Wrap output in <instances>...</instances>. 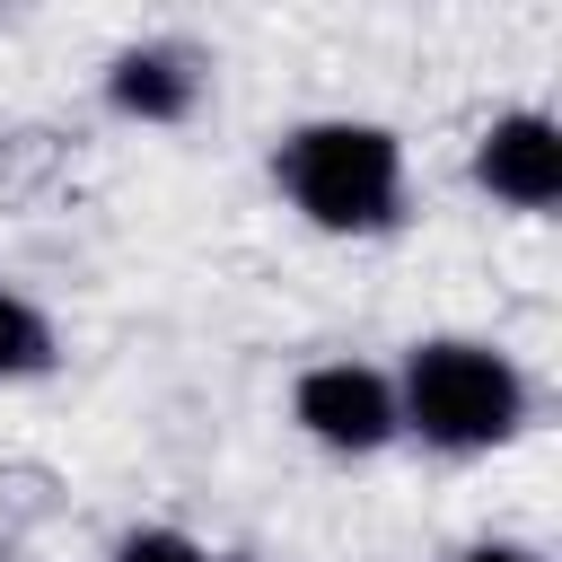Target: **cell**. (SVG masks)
I'll return each mask as SVG.
<instances>
[{
    "label": "cell",
    "instance_id": "cell-8",
    "mask_svg": "<svg viewBox=\"0 0 562 562\" xmlns=\"http://www.w3.org/2000/svg\"><path fill=\"white\" fill-rule=\"evenodd\" d=\"M448 562H544L536 544H518V536H483V544H457Z\"/></svg>",
    "mask_w": 562,
    "mask_h": 562
},
{
    "label": "cell",
    "instance_id": "cell-10",
    "mask_svg": "<svg viewBox=\"0 0 562 562\" xmlns=\"http://www.w3.org/2000/svg\"><path fill=\"white\" fill-rule=\"evenodd\" d=\"M0 562H9V544H0Z\"/></svg>",
    "mask_w": 562,
    "mask_h": 562
},
{
    "label": "cell",
    "instance_id": "cell-6",
    "mask_svg": "<svg viewBox=\"0 0 562 562\" xmlns=\"http://www.w3.org/2000/svg\"><path fill=\"white\" fill-rule=\"evenodd\" d=\"M61 360V334H53V316L26 299V290H9L0 281V386H18V378H44Z\"/></svg>",
    "mask_w": 562,
    "mask_h": 562
},
{
    "label": "cell",
    "instance_id": "cell-2",
    "mask_svg": "<svg viewBox=\"0 0 562 562\" xmlns=\"http://www.w3.org/2000/svg\"><path fill=\"white\" fill-rule=\"evenodd\" d=\"M272 184L325 237H386L404 228V140L369 114H307L272 149Z\"/></svg>",
    "mask_w": 562,
    "mask_h": 562
},
{
    "label": "cell",
    "instance_id": "cell-7",
    "mask_svg": "<svg viewBox=\"0 0 562 562\" xmlns=\"http://www.w3.org/2000/svg\"><path fill=\"white\" fill-rule=\"evenodd\" d=\"M105 562H211L184 527H132V536H114V553Z\"/></svg>",
    "mask_w": 562,
    "mask_h": 562
},
{
    "label": "cell",
    "instance_id": "cell-1",
    "mask_svg": "<svg viewBox=\"0 0 562 562\" xmlns=\"http://www.w3.org/2000/svg\"><path fill=\"white\" fill-rule=\"evenodd\" d=\"M395 422H404V439H422L439 457H492L536 422V386L501 342L430 334L395 369Z\"/></svg>",
    "mask_w": 562,
    "mask_h": 562
},
{
    "label": "cell",
    "instance_id": "cell-9",
    "mask_svg": "<svg viewBox=\"0 0 562 562\" xmlns=\"http://www.w3.org/2000/svg\"><path fill=\"white\" fill-rule=\"evenodd\" d=\"M211 562H263V553H211Z\"/></svg>",
    "mask_w": 562,
    "mask_h": 562
},
{
    "label": "cell",
    "instance_id": "cell-3",
    "mask_svg": "<svg viewBox=\"0 0 562 562\" xmlns=\"http://www.w3.org/2000/svg\"><path fill=\"white\" fill-rule=\"evenodd\" d=\"M290 422L325 448V457H378L404 439L395 422V369L369 360H316L290 378Z\"/></svg>",
    "mask_w": 562,
    "mask_h": 562
},
{
    "label": "cell",
    "instance_id": "cell-4",
    "mask_svg": "<svg viewBox=\"0 0 562 562\" xmlns=\"http://www.w3.org/2000/svg\"><path fill=\"white\" fill-rule=\"evenodd\" d=\"M474 184L501 202V211H527V220H544L553 202H562V123L553 114H536V105H509V114H492L483 132H474Z\"/></svg>",
    "mask_w": 562,
    "mask_h": 562
},
{
    "label": "cell",
    "instance_id": "cell-5",
    "mask_svg": "<svg viewBox=\"0 0 562 562\" xmlns=\"http://www.w3.org/2000/svg\"><path fill=\"white\" fill-rule=\"evenodd\" d=\"M202 88H211V53L184 44V35H140V44H123L105 61V105L123 123H158L167 132V123H184L202 105Z\"/></svg>",
    "mask_w": 562,
    "mask_h": 562
}]
</instances>
